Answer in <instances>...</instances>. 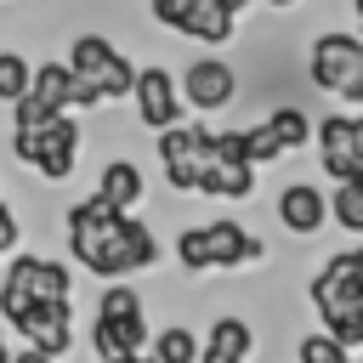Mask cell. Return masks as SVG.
Returning <instances> with one entry per match:
<instances>
[{
	"instance_id": "603a6c76",
	"label": "cell",
	"mask_w": 363,
	"mask_h": 363,
	"mask_svg": "<svg viewBox=\"0 0 363 363\" xmlns=\"http://www.w3.org/2000/svg\"><path fill=\"white\" fill-rule=\"evenodd\" d=\"M238 136H244V159H250V164H272V159H284V147H278V136H272L267 119H255V125L238 130Z\"/></svg>"
},
{
	"instance_id": "30bf717a",
	"label": "cell",
	"mask_w": 363,
	"mask_h": 363,
	"mask_svg": "<svg viewBox=\"0 0 363 363\" xmlns=\"http://www.w3.org/2000/svg\"><path fill=\"white\" fill-rule=\"evenodd\" d=\"M176 91H182V108L216 113V108H227V102H233L238 74H233L221 57H193V62L182 68V79H176Z\"/></svg>"
},
{
	"instance_id": "9a60e30c",
	"label": "cell",
	"mask_w": 363,
	"mask_h": 363,
	"mask_svg": "<svg viewBox=\"0 0 363 363\" xmlns=\"http://www.w3.org/2000/svg\"><path fill=\"white\" fill-rule=\"evenodd\" d=\"M255 352V329L244 318H216L199 340V363H250Z\"/></svg>"
},
{
	"instance_id": "ffe728a7",
	"label": "cell",
	"mask_w": 363,
	"mask_h": 363,
	"mask_svg": "<svg viewBox=\"0 0 363 363\" xmlns=\"http://www.w3.org/2000/svg\"><path fill=\"white\" fill-rule=\"evenodd\" d=\"M329 221H340L346 233H363V176L335 182V193H329Z\"/></svg>"
},
{
	"instance_id": "484cf974",
	"label": "cell",
	"mask_w": 363,
	"mask_h": 363,
	"mask_svg": "<svg viewBox=\"0 0 363 363\" xmlns=\"http://www.w3.org/2000/svg\"><path fill=\"white\" fill-rule=\"evenodd\" d=\"M176 261H182L187 272H210V261H204V238H199V227H187V233L176 238Z\"/></svg>"
},
{
	"instance_id": "f546056e",
	"label": "cell",
	"mask_w": 363,
	"mask_h": 363,
	"mask_svg": "<svg viewBox=\"0 0 363 363\" xmlns=\"http://www.w3.org/2000/svg\"><path fill=\"white\" fill-rule=\"evenodd\" d=\"M340 102H352V108H363V68H357V79L346 85V96H340Z\"/></svg>"
},
{
	"instance_id": "d4e9b609",
	"label": "cell",
	"mask_w": 363,
	"mask_h": 363,
	"mask_svg": "<svg viewBox=\"0 0 363 363\" xmlns=\"http://www.w3.org/2000/svg\"><path fill=\"white\" fill-rule=\"evenodd\" d=\"M295 357H301V363H352V352H340V346H335L323 329L301 335V340H295Z\"/></svg>"
},
{
	"instance_id": "52a82bcc",
	"label": "cell",
	"mask_w": 363,
	"mask_h": 363,
	"mask_svg": "<svg viewBox=\"0 0 363 363\" xmlns=\"http://www.w3.org/2000/svg\"><path fill=\"white\" fill-rule=\"evenodd\" d=\"M204 199H250L255 193V164L244 159V136L238 130H216L210 136V153L199 164V187Z\"/></svg>"
},
{
	"instance_id": "1f68e13d",
	"label": "cell",
	"mask_w": 363,
	"mask_h": 363,
	"mask_svg": "<svg viewBox=\"0 0 363 363\" xmlns=\"http://www.w3.org/2000/svg\"><path fill=\"white\" fill-rule=\"evenodd\" d=\"M0 363H11V346H6V323H0Z\"/></svg>"
},
{
	"instance_id": "f1b7e54d",
	"label": "cell",
	"mask_w": 363,
	"mask_h": 363,
	"mask_svg": "<svg viewBox=\"0 0 363 363\" xmlns=\"http://www.w3.org/2000/svg\"><path fill=\"white\" fill-rule=\"evenodd\" d=\"M352 164L363 176V113H352Z\"/></svg>"
},
{
	"instance_id": "5bb4252c",
	"label": "cell",
	"mask_w": 363,
	"mask_h": 363,
	"mask_svg": "<svg viewBox=\"0 0 363 363\" xmlns=\"http://www.w3.org/2000/svg\"><path fill=\"white\" fill-rule=\"evenodd\" d=\"M312 136H318V159H323L329 182H352V176H357V164H352V113H329V119H318Z\"/></svg>"
},
{
	"instance_id": "cb8c5ba5",
	"label": "cell",
	"mask_w": 363,
	"mask_h": 363,
	"mask_svg": "<svg viewBox=\"0 0 363 363\" xmlns=\"http://www.w3.org/2000/svg\"><path fill=\"white\" fill-rule=\"evenodd\" d=\"M130 267H136V272L159 267V233H153L142 216H130Z\"/></svg>"
},
{
	"instance_id": "7a4b0ae2",
	"label": "cell",
	"mask_w": 363,
	"mask_h": 363,
	"mask_svg": "<svg viewBox=\"0 0 363 363\" xmlns=\"http://www.w3.org/2000/svg\"><path fill=\"white\" fill-rule=\"evenodd\" d=\"M306 295H312V312H318L323 335L340 352H357L363 346V244L329 255Z\"/></svg>"
},
{
	"instance_id": "e0dca14e",
	"label": "cell",
	"mask_w": 363,
	"mask_h": 363,
	"mask_svg": "<svg viewBox=\"0 0 363 363\" xmlns=\"http://www.w3.org/2000/svg\"><path fill=\"white\" fill-rule=\"evenodd\" d=\"M28 102H40L45 113H74V74H68V62H34Z\"/></svg>"
},
{
	"instance_id": "8fae6325",
	"label": "cell",
	"mask_w": 363,
	"mask_h": 363,
	"mask_svg": "<svg viewBox=\"0 0 363 363\" xmlns=\"http://www.w3.org/2000/svg\"><path fill=\"white\" fill-rule=\"evenodd\" d=\"M130 96H136V113H142V125H147L153 136H164V130L182 125V91H176V74H164V68H136Z\"/></svg>"
},
{
	"instance_id": "8d00e7d4",
	"label": "cell",
	"mask_w": 363,
	"mask_h": 363,
	"mask_svg": "<svg viewBox=\"0 0 363 363\" xmlns=\"http://www.w3.org/2000/svg\"><path fill=\"white\" fill-rule=\"evenodd\" d=\"M0 204H6V199H0Z\"/></svg>"
},
{
	"instance_id": "ba28073f",
	"label": "cell",
	"mask_w": 363,
	"mask_h": 363,
	"mask_svg": "<svg viewBox=\"0 0 363 363\" xmlns=\"http://www.w3.org/2000/svg\"><path fill=\"white\" fill-rule=\"evenodd\" d=\"M357 68H363V45H357L352 28H329V34H318L312 51H306V79H312L323 96H346V85L357 79Z\"/></svg>"
},
{
	"instance_id": "8992f818",
	"label": "cell",
	"mask_w": 363,
	"mask_h": 363,
	"mask_svg": "<svg viewBox=\"0 0 363 363\" xmlns=\"http://www.w3.org/2000/svg\"><path fill=\"white\" fill-rule=\"evenodd\" d=\"M11 153L23 164H34L45 182H68L74 159H79V119L74 113H51L34 130H11Z\"/></svg>"
},
{
	"instance_id": "e575fe53",
	"label": "cell",
	"mask_w": 363,
	"mask_h": 363,
	"mask_svg": "<svg viewBox=\"0 0 363 363\" xmlns=\"http://www.w3.org/2000/svg\"><path fill=\"white\" fill-rule=\"evenodd\" d=\"M267 6H295V0H267Z\"/></svg>"
},
{
	"instance_id": "d6a6232c",
	"label": "cell",
	"mask_w": 363,
	"mask_h": 363,
	"mask_svg": "<svg viewBox=\"0 0 363 363\" xmlns=\"http://www.w3.org/2000/svg\"><path fill=\"white\" fill-rule=\"evenodd\" d=\"M221 6H227V11H233V17H238V11H244V6H250V0H221Z\"/></svg>"
},
{
	"instance_id": "44dd1931",
	"label": "cell",
	"mask_w": 363,
	"mask_h": 363,
	"mask_svg": "<svg viewBox=\"0 0 363 363\" xmlns=\"http://www.w3.org/2000/svg\"><path fill=\"white\" fill-rule=\"evenodd\" d=\"M267 125H272V136H278L284 153H295L301 142H312V113H306V108H272Z\"/></svg>"
},
{
	"instance_id": "4dcf8cb0",
	"label": "cell",
	"mask_w": 363,
	"mask_h": 363,
	"mask_svg": "<svg viewBox=\"0 0 363 363\" xmlns=\"http://www.w3.org/2000/svg\"><path fill=\"white\" fill-rule=\"evenodd\" d=\"M352 11H357V28H352V34H357V45H363V0H352Z\"/></svg>"
},
{
	"instance_id": "7402d4cb",
	"label": "cell",
	"mask_w": 363,
	"mask_h": 363,
	"mask_svg": "<svg viewBox=\"0 0 363 363\" xmlns=\"http://www.w3.org/2000/svg\"><path fill=\"white\" fill-rule=\"evenodd\" d=\"M34 79V62H23L17 51H0V102H23Z\"/></svg>"
},
{
	"instance_id": "277c9868",
	"label": "cell",
	"mask_w": 363,
	"mask_h": 363,
	"mask_svg": "<svg viewBox=\"0 0 363 363\" xmlns=\"http://www.w3.org/2000/svg\"><path fill=\"white\" fill-rule=\"evenodd\" d=\"M45 301H74V272L51 255H11L6 261V278H0V323L17 329L34 306Z\"/></svg>"
},
{
	"instance_id": "9c48e42d",
	"label": "cell",
	"mask_w": 363,
	"mask_h": 363,
	"mask_svg": "<svg viewBox=\"0 0 363 363\" xmlns=\"http://www.w3.org/2000/svg\"><path fill=\"white\" fill-rule=\"evenodd\" d=\"M210 136L216 130H204V125H176V130L159 136V170H164V182L176 193H193L199 187V164L210 153Z\"/></svg>"
},
{
	"instance_id": "4316f807",
	"label": "cell",
	"mask_w": 363,
	"mask_h": 363,
	"mask_svg": "<svg viewBox=\"0 0 363 363\" xmlns=\"http://www.w3.org/2000/svg\"><path fill=\"white\" fill-rule=\"evenodd\" d=\"M147 11H153L164 28H182V17L193 11V0H147Z\"/></svg>"
},
{
	"instance_id": "836d02e7",
	"label": "cell",
	"mask_w": 363,
	"mask_h": 363,
	"mask_svg": "<svg viewBox=\"0 0 363 363\" xmlns=\"http://www.w3.org/2000/svg\"><path fill=\"white\" fill-rule=\"evenodd\" d=\"M108 363H136V357H108Z\"/></svg>"
},
{
	"instance_id": "ac0fdd59",
	"label": "cell",
	"mask_w": 363,
	"mask_h": 363,
	"mask_svg": "<svg viewBox=\"0 0 363 363\" xmlns=\"http://www.w3.org/2000/svg\"><path fill=\"white\" fill-rule=\"evenodd\" d=\"M233 11L221 6V0H193V11L182 17V28L176 34H187V40H199V45H227L233 40Z\"/></svg>"
},
{
	"instance_id": "4fadbf2b",
	"label": "cell",
	"mask_w": 363,
	"mask_h": 363,
	"mask_svg": "<svg viewBox=\"0 0 363 363\" xmlns=\"http://www.w3.org/2000/svg\"><path fill=\"white\" fill-rule=\"evenodd\" d=\"M278 221L295 233V238H312L329 227V193H318L312 182H295L278 193Z\"/></svg>"
},
{
	"instance_id": "6da1fadb",
	"label": "cell",
	"mask_w": 363,
	"mask_h": 363,
	"mask_svg": "<svg viewBox=\"0 0 363 363\" xmlns=\"http://www.w3.org/2000/svg\"><path fill=\"white\" fill-rule=\"evenodd\" d=\"M62 233H68V255H74L91 278H102V284H125V278L136 272V267H130V216L108 210L96 193L79 199V204H68Z\"/></svg>"
},
{
	"instance_id": "2e32d148",
	"label": "cell",
	"mask_w": 363,
	"mask_h": 363,
	"mask_svg": "<svg viewBox=\"0 0 363 363\" xmlns=\"http://www.w3.org/2000/svg\"><path fill=\"white\" fill-rule=\"evenodd\" d=\"M142 193H147V182H142V170H136L130 159H108V164H102V176H96V199H102L108 210L130 216V210L142 204Z\"/></svg>"
},
{
	"instance_id": "7c38bea8",
	"label": "cell",
	"mask_w": 363,
	"mask_h": 363,
	"mask_svg": "<svg viewBox=\"0 0 363 363\" xmlns=\"http://www.w3.org/2000/svg\"><path fill=\"white\" fill-rule=\"evenodd\" d=\"M199 238H204V261H210V267H221V272H238V267H250V261H261V255H267V250H261V238H255L244 221H233V216L204 221V227H199Z\"/></svg>"
},
{
	"instance_id": "83f0119b",
	"label": "cell",
	"mask_w": 363,
	"mask_h": 363,
	"mask_svg": "<svg viewBox=\"0 0 363 363\" xmlns=\"http://www.w3.org/2000/svg\"><path fill=\"white\" fill-rule=\"evenodd\" d=\"M17 238H23V227H17V216L0 204V255H11V250H17Z\"/></svg>"
},
{
	"instance_id": "5b68a950",
	"label": "cell",
	"mask_w": 363,
	"mask_h": 363,
	"mask_svg": "<svg viewBox=\"0 0 363 363\" xmlns=\"http://www.w3.org/2000/svg\"><path fill=\"white\" fill-rule=\"evenodd\" d=\"M153 340L147 318H142V295L130 284H102V306H96V323H91V346L96 357H142Z\"/></svg>"
},
{
	"instance_id": "d6986e66",
	"label": "cell",
	"mask_w": 363,
	"mask_h": 363,
	"mask_svg": "<svg viewBox=\"0 0 363 363\" xmlns=\"http://www.w3.org/2000/svg\"><path fill=\"white\" fill-rule=\"evenodd\" d=\"M147 357L153 363H199V335L182 329V323H170V329H159L147 340Z\"/></svg>"
},
{
	"instance_id": "d590c367",
	"label": "cell",
	"mask_w": 363,
	"mask_h": 363,
	"mask_svg": "<svg viewBox=\"0 0 363 363\" xmlns=\"http://www.w3.org/2000/svg\"><path fill=\"white\" fill-rule=\"evenodd\" d=\"M136 363H153V357H147V352H142V357H136Z\"/></svg>"
},
{
	"instance_id": "3957f363",
	"label": "cell",
	"mask_w": 363,
	"mask_h": 363,
	"mask_svg": "<svg viewBox=\"0 0 363 363\" xmlns=\"http://www.w3.org/2000/svg\"><path fill=\"white\" fill-rule=\"evenodd\" d=\"M68 74H74V113L102 108V102H119V96H130V85H136V62H130L113 40H102V34H74V45H68Z\"/></svg>"
}]
</instances>
